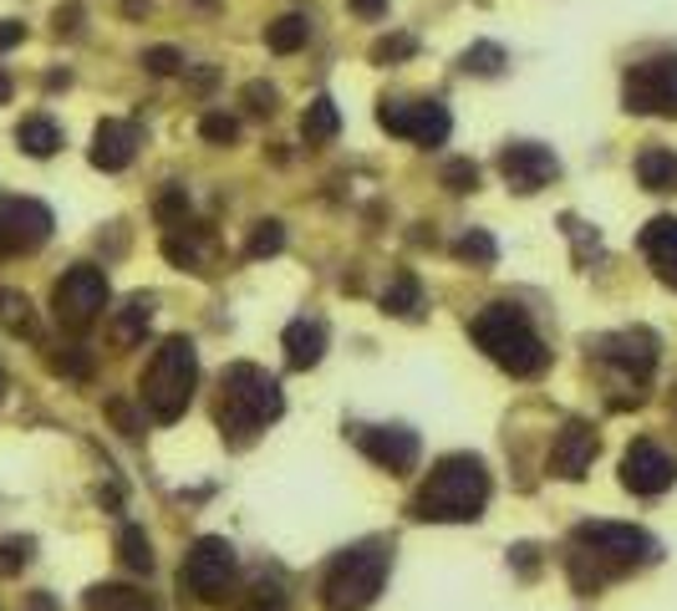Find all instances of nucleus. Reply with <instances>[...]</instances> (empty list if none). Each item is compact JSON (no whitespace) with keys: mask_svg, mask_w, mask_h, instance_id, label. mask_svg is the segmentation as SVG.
Listing matches in <instances>:
<instances>
[{"mask_svg":"<svg viewBox=\"0 0 677 611\" xmlns=\"http://www.w3.org/2000/svg\"><path fill=\"white\" fill-rule=\"evenodd\" d=\"M159 220L168 224V230H178V224H189V195H184V189H163L159 195Z\"/></svg>","mask_w":677,"mask_h":611,"instance_id":"nucleus-40","label":"nucleus"},{"mask_svg":"<svg viewBox=\"0 0 677 611\" xmlns=\"http://www.w3.org/2000/svg\"><path fill=\"white\" fill-rule=\"evenodd\" d=\"M26 42V21H0V51H15Z\"/></svg>","mask_w":677,"mask_h":611,"instance_id":"nucleus-43","label":"nucleus"},{"mask_svg":"<svg viewBox=\"0 0 677 611\" xmlns=\"http://www.w3.org/2000/svg\"><path fill=\"white\" fill-rule=\"evenodd\" d=\"M184 230H189V224H178V230H168V235H163V255H168L178 270H205V255H199V245H194Z\"/></svg>","mask_w":677,"mask_h":611,"instance_id":"nucleus-32","label":"nucleus"},{"mask_svg":"<svg viewBox=\"0 0 677 611\" xmlns=\"http://www.w3.org/2000/svg\"><path fill=\"white\" fill-rule=\"evenodd\" d=\"M464 72H474V77H500L504 72V46H494V42L469 46V51H464Z\"/></svg>","mask_w":677,"mask_h":611,"instance_id":"nucleus-34","label":"nucleus"},{"mask_svg":"<svg viewBox=\"0 0 677 611\" xmlns=\"http://www.w3.org/2000/svg\"><path fill=\"white\" fill-rule=\"evenodd\" d=\"M240 103H245L250 118H270L280 107V92L270 87V82H245V87H240Z\"/></svg>","mask_w":677,"mask_h":611,"instance_id":"nucleus-39","label":"nucleus"},{"mask_svg":"<svg viewBox=\"0 0 677 611\" xmlns=\"http://www.w3.org/2000/svg\"><path fill=\"white\" fill-rule=\"evenodd\" d=\"M87 158H92V168H103V174H122V168L138 158V122L103 118L97 133H92Z\"/></svg>","mask_w":677,"mask_h":611,"instance_id":"nucleus-17","label":"nucleus"},{"mask_svg":"<svg viewBox=\"0 0 677 611\" xmlns=\"http://www.w3.org/2000/svg\"><path fill=\"white\" fill-rule=\"evenodd\" d=\"M240 611H291V597H285V586H280V581L260 576V581L240 597Z\"/></svg>","mask_w":677,"mask_h":611,"instance_id":"nucleus-30","label":"nucleus"},{"mask_svg":"<svg viewBox=\"0 0 677 611\" xmlns=\"http://www.w3.org/2000/svg\"><path fill=\"white\" fill-rule=\"evenodd\" d=\"M535 561H540L535 545H515V551H510V566H520V571H535Z\"/></svg>","mask_w":677,"mask_h":611,"instance_id":"nucleus-46","label":"nucleus"},{"mask_svg":"<svg viewBox=\"0 0 677 611\" xmlns=\"http://www.w3.org/2000/svg\"><path fill=\"white\" fill-rule=\"evenodd\" d=\"M148 321H153V296H133L118 312V327H113V331H118L122 346H133V342H143V337H148Z\"/></svg>","mask_w":677,"mask_h":611,"instance_id":"nucleus-28","label":"nucleus"},{"mask_svg":"<svg viewBox=\"0 0 677 611\" xmlns=\"http://www.w3.org/2000/svg\"><path fill=\"white\" fill-rule=\"evenodd\" d=\"M352 5V15H362V21H383L387 15V0H347Z\"/></svg>","mask_w":677,"mask_h":611,"instance_id":"nucleus-44","label":"nucleus"},{"mask_svg":"<svg viewBox=\"0 0 677 611\" xmlns=\"http://www.w3.org/2000/svg\"><path fill=\"white\" fill-rule=\"evenodd\" d=\"M285 413V392L280 383L266 373V367H255V362H235V367H224V388H220V423L224 444L230 448H245L255 444L260 433Z\"/></svg>","mask_w":677,"mask_h":611,"instance_id":"nucleus-3","label":"nucleus"},{"mask_svg":"<svg viewBox=\"0 0 677 611\" xmlns=\"http://www.w3.org/2000/svg\"><path fill=\"white\" fill-rule=\"evenodd\" d=\"M0 398H5V377H0Z\"/></svg>","mask_w":677,"mask_h":611,"instance_id":"nucleus-49","label":"nucleus"},{"mask_svg":"<svg viewBox=\"0 0 677 611\" xmlns=\"http://www.w3.org/2000/svg\"><path fill=\"white\" fill-rule=\"evenodd\" d=\"M383 312L387 316H402V321H418L423 316V285H418V275H408L402 270L398 281L383 291Z\"/></svg>","mask_w":677,"mask_h":611,"instance_id":"nucleus-23","label":"nucleus"},{"mask_svg":"<svg viewBox=\"0 0 677 611\" xmlns=\"http://www.w3.org/2000/svg\"><path fill=\"white\" fill-rule=\"evenodd\" d=\"M199 138L214 143V149H230L240 138V118H230V113H205V118H199Z\"/></svg>","mask_w":677,"mask_h":611,"instance_id":"nucleus-37","label":"nucleus"},{"mask_svg":"<svg viewBox=\"0 0 677 611\" xmlns=\"http://www.w3.org/2000/svg\"><path fill=\"white\" fill-rule=\"evenodd\" d=\"M474 346L485 352L494 367H504L510 377H540L550 367V346L540 342V331L515 301H489L485 312L474 316L469 327Z\"/></svg>","mask_w":677,"mask_h":611,"instance_id":"nucleus-4","label":"nucleus"},{"mask_svg":"<svg viewBox=\"0 0 677 611\" xmlns=\"http://www.w3.org/2000/svg\"><path fill=\"white\" fill-rule=\"evenodd\" d=\"M387 566H393V555H387L383 540H357L352 551L331 555V566H326V576H322V607L326 611H367L372 601L383 597Z\"/></svg>","mask_w":677,"mask_h":611,"instance_id":"nucleus-6","label":"nucleus"},{"mask_svg":"<svg viewBox=\"0 0 677 611\" xmlns=\"http://www.w3.org/2000/svg\"><path fill=\"white\" fill-rule=\"evenodd\" d=\"M285 250V224L280 220H260L250 230V239H245V255L250 260H270V255H280Z\"/></svg>","mask_w":677,"mask_h":611,"instance_id":"nucleus-31","label":"nucleus"},{"mask_svg":"<svg viewBox=\"0 0 677 611\" xmlns=\"http://www.w3.org/2000/svg\"><path fill=\"white\" fill-rule=\"evenodd\" d=\"M118 561L128 571H138V576H148V571H153V545H148L143 525H122V530H118Z\"/></svg>","mask_w":677,"mask_h":611,"instance_id":"nucleus-27","label":"nucleus"},{"mask_svg":"<svg viewBox=\"0 0 677 611\" xmlns=\"http://www.w3.org/2000/svg\"><path fill=\"white\" fill-rule=\"evenodd\" d=\"M617 474H621V490L647 500V494H667L677 484V459L663 444H652V438H632Z\"/></svg>","mask_w":677,"mask_h":611,"instance_id":"nucleus-14","label":"nucleus"},{"mask_svg":"<svg viewBox=\"0 0 677 611\" xmlns=\"http://www.w3.org/2000/svg\"><path fill=\"white\" fill-rule=\"evenodd\" d=\"M637 245H642V260L652 266V275H657L667 291H677V214L647 220L642 235H637Z\"/></svg>","mask_w":677,"mask_h":611,"instance_id":"nucleus-18","label":"nucleus"},{"mask_svg":"<svg viewBox=\"0 0 677 611\" xmlns=\"http://www.w3.org/2000/svg\"><path fill=\"white\" fill-rule=\"evenodd\" d=\"M637 184L652 195H673L677 189V153L673 149H642L637 153Z\"/></svg>","mask_w":677,"mask_h":611,"instance_id":"nucleus-20","label":"nucleus"},{"mask_svg":"<svg viewBox=\"0 0 677 611\" xmlns=\"http://www.w3.org/2000/svg\"><path fill=\"white\" fill-rule=\"evenodd\" d=\"M341 133V113H337V103L331 97H311V107L301 113V138L306 143H331V138Z\"/></svg>","mask_w":677,"mask_h":611,"instance_id":"nucleus-22","label":"nucleus"},{"mask_svg":"<svg viewBox=\"0 0 677 611\" xmlns=\"http://www.w3.org/2000/svg\"><path fill=\"white\" fill-rule=\"evenodd\" d=\"M311 36V21L306 15H276L266 26V46L270 51H280V57H291V51H301Z\"/></svg>","mask_w":677,"mask_h":611,"instance_id":"nucleus-25","label":"nucleus"},{"mask_svg":"<svg viewBox=\"0 0 677 611\" xmlns=\"http://www.w3.org/2000/svg\"><path fill=\"white\" fill-rule=\"evenodd\" d=\"M107 275L97 266H72L67 275H57V285H51V316H57L61 331H72V337H82V331H92L97 321H103L107 312Z\"/></svg>","mask_w":677,"mask_h":611,"instance_id":"nucleus-9","label":"nucleus"},{"mask_svg":"<svg viewBox=\"0 0 677 611\" xmlns=\"http://www.w3.org/2000/svg\"><path fill=\"white\" fill-rule=\"evenodd\" d=\"M412 51H418V42H412L408 31H393V36H383V42H372V61H377V67H398V61H408Z\"/></svg>","mask_w":677,"mask_h":611,"instance_id":"nucleus-35","label":"nucleus"},{"mask_svg":"<svg viewBox=\"0 0 677 611\" xmlns=\"http://www.w3.org/2000/svg\"><path fill=\"white\" fill-rule=\"evenodd\" d=\"M0 327L11 331V337H36V312H31V301L11 285H0Z\"/></svg>","mask_w":677,"mask_h":611,"instance_id":"nucleus-26","label":"nucleus"},{"mask_svg":"<svg viewBox=\"0 0 677 611\" xmlns=\"http://www.w3.org/2000/svg\"><path fill=\"white\" fill-rule=\"evenodd\" d=\"M26 611H61V607H57V597H51V591H31Z\"/></svg>","mask_w":677,"mask_h":611,"instance_id":"nucleus-47","label":"nucleus"},{"mask_svg":"<svg viewBox=\"0 0 677 611\" xmlns=\"http://www.w3.org/2000/svg\"><path fill=\"white\" fill-rule=\"evenodd\" d=\"M31 551H36V545H31L26 536H5V540H0V581L21 576V571H26V561H31Z\"/></svg>","mask_w":677,"mask_h":611,"instance_id":"nucleus-36","label":"nucleus"},{"mask_svg":"<svg viewBox=\"0 0 677 611\" xmlns=\"http://www.w3.org/2000/svg\"><path fill=\"white\" fill-rule=\"evenodd\" d=\"M596 448H602V433L591 428L586 418H571V423L556 433V444H550V474L586 479V469L596 463Z\"/></svg>","mask_w":677,"mask_h":611,"instance_id":"nucleus-16","label":"nucleus"},{"mask_svg":"<svg viewBox=\"0 0 677 611\" xmlns=\"http://www.w3.org/2000/svg\"><path fill=\"white\" fill-rule=\"evenodd\" d=\"M194 388H199V352H194L189 337H168V342L153 346L143 377H138V392H143V408L153 423H178L194 403Z\"/></svg>","mask_w":677,"mask_h":611,"instance_id":"nucleus-5","label":"nucleus"},{"mask_svg":"<svg viewBox=\"0 0 677 611\" xmlns=\"http://www.w3.org/2000/svg\"><path fill=\"white\" fill-rule=\"evenodd\" d=\"M235 571H240V555L235 545L224 536H199L184 555V566H178V581L189 591L194 601H205V607H224V601L235 597Z\"/></svg>","mask_w":677,"mask_h":611,"instance_id":"nucleus-7","label":"nucleus"},{"mask_svg":"<svg viewBox=\"0 0 677 611\" xmlns=\"http://www.w3.org/2000/svg\"><path fill=\"white\" fill-rule=\"evenodd\" d=\"M500 174L515 195H540L545 184L560 179V158L545 143H504L500 149Z\"/></svg>","mask_w":677,"mask_h":611,"instance_id":"nucleus-15","label":"nucleus"},{"mask_svg":"<svg viewBox=\"0 0 677 611\" xmlns=\"http://www.w3.org/2000/svg\"><path fill=\"white\" fill-rule=\"evenodd\" d=\"M11 92H15V82H11V72H5V67H0V107L11 103Z\"/></svg>","mask_w":677,"mask_h":611,"instance_id":"nucleus-48","label":"nucleus"},{"mask_svg":"<svg viewBox=\"0 0 677 611\" xmlns=\"http://www.w3.org/2000/svg\"><path fill=\"white\" fill-rule=\"evenodd\" d=\"M663 561V545L657 536H647L642 525L627 520H581L571 530V555H565V571L581 597H596L606 581L617 576H632L642 566H657Z\"/></svg>","mask_w":677,"mask_h":611,"instance_id":"nucleus-1","label":"nucleus"},{"mask_svg":"<svg viewBox=\"0 0 677 611\" xmlns=\"http://www.w3.org/2000/svg\"><path fill=\"white\" fill-rule=\"evenodd\" d=\"M57 220L42 199H21V195H0V260H15V255L42 250L51 239Z\"/></svg>","mask_w":677,"mask_h":611,"instance_id":"nucleus-12","label":"nucleus"},{"mask_svg":"<svg viewBox=\"0 0 677 611\" xmlns=\"http://www.w3.org/2000/svg\"><path fill=\"white\" fill-rule=\"evenodd\" d=\"M347 438H352L377 469H387V474L418 469V454H423V438L412 428H402V423H357V428H347Z\"/></svg>","mask_w":677,"mask_h":611,"instance_id":"nucleus-13","label":"nucleus"},{"mask_svg":"<svg viewBox=\"0 0 677 611\" xmlns=\"http://www.w3.org/2000/svg\"><path fill=\"white\" fill-rule=\"evenodd\" d=\"M489 505V469L479 454H448L428 469V479L412 494V520L428 525H469Z\"/></svg>","mask_w":677,"mask_h":611,"instance_id":"nucleus-2","label":"nucleus"},{"mask_svg":"<svg viewBox=\"0 0 677 611\" xmlns=\"http://www.w3.org/2000/svg\"><path fill=\"white\" fill-rule=\"evenodd\" d=\"M621 107L637 118H677V51L637 61L621 77Z\"/></svg>","mask_w":677,"mask_h":611,"instance_id":"nucleus-10","label":"nucleus"},{"mask_svg":"<svg viewBox=\"0 0 677 611\" xmlns=\"http://www.w3.org/2000/svg\"><path fill=\"white\" fill-rule=\"evenodd\" d=\"M107 418H113V428H118L122 438H138V433H143V418H138V408H128L122 398H113V403H107Z\"/></svg>","mask_w":677,"mask_h":611,"instance_id":"nucleus-42","label":"nucleus"},{"mask_svg":"<svg viewBox=\"0 0 677 611\" xmlns=\"http://www.w3.org/2000/svg\"><path fill=\"white\" fill-rule=\"evenodd\" d=\"M280 346H285V367H291V373H311V367L326 357V327L311 321V316H301V321L285 327Z\"/></svg>","mask_w":677,"mask_h":611,"instance_id":"nucleus-19","label":"nucleus"},{"mask_svg":"<svg viewBox=\"0 0 677 611\" xmlns=\"http://www.w3.org/2000/svg\"><path fill=\"white\" fill-rule=\"evenodd\" d=\"M82 607H87V611H159L148 591H138V586H122V581L92 586Z\"/></svg>","mask_w":677,"mask_h":611,"instance_id":"nucleus-21","label":"nucleus"},{"mask_svg":"<svg viewBox=\"0 0 677 611\" xmlns=\"http://www.w3.org/2000/svg\"><path fill=\"white\" fill-rule=\"evenodd\" d=\"M77 21H82V5H61L57 11V36H72Z\"/></svg>","mask_w":677,"mask_h":611,"instance_id":"nucleus-45","label":"nucleus"},{"mask_svg":"<svg viewBox=\"0 0 677 611\" xmlns=\"http://www.w3.org/2000/svg\"><path fill=\"white\" fill-rule=\"evenodd\" d=\"M377 128L393 138H408L418 149H439L454 118H448V107L439 97H383L377 103Z\"/></svg>","mask_w":677,"mask_h":611,"instance_id":"nucleus-11","label":"nucleus"},{"mask_svg":"<svg viewBox=\"0 0 677 611\" xmlns=\"http://www.w3.org/2000/svg\"><path fill=\"white\" fill-rule=\"evenodd\" d=\"M454 260L458 266H494V260H500V245H494V235H485V230H469V235L454 239Z\"/></svg>","mask_w":677,"mask_h":611,"instance_id":"nucleus-29","label":"nucleus"},{"mask_svg":"<svg viewBox=\"0 0 677 611\" xmlns=\"http://www.w3.org/2000/svg\"><path fill=\"white\" fill-rule=\"evenodd\" d=\"M143 67L153 77H178L184 57H178V46H148V51H143Z\"/></svg>","mask_w":677,"mask_h":611,"instance_id":"nucleus-41","label":"nucleus"},{"mask_svg":"<svg viewBox=\"0 0 677 611\" xmlns=\"http://www.w3.org/2000/svg\"><path fill=\"white\" fill-rule=\"evenodd\" d=\"M443 189L448 195H474L479 189V164L474 158H448L443 164Z\"/></svg>","mask_w":677,"mask_h":611,"instance_id":"nucleus-38","label":"nucleus"},{"mask_svg":"<svg viewBox=\"0 0 677 611\" xmlns=\"http://www.w3.org/2000/svg\"><path fill=\"white\" fill-rule=\"evenodd\" d=\"M46 367L61 377H72V383H87L92 377V357L82 346H61V352H46Z\"/></svg>","mask_w":677,"mask_h":611,"instance_id":"nucleus-33","label":"nucleus"},{"mask_svg":"<svg viewBox=\"0 0 677 611\" xmlns=\"http://www.w3.org/2000/svg\"><path fill=\"white\" fill-rule=\"evenodd\" d=\"M15 143H21V153H31V158H51V153H61V128L51 118H26L15 128Z\"/></svg>","mask_w":677,"mask_h":611,"instance_id":"nucleus-24","label":"nucleus"},{"mask_svg":"<svg viewBox=\"0 0 677 611\" xmlns=\"http://www.w3.org/2000/svg\"><path fill=\"white\" fill-rule=\"evenodd\" d=\"M591 357L611 367L621 377V388H632V403L647 398V383L657 373V337L647 327H621V331H606L591 342Z\"/></svg>","mask_w":677,"mask_h":611,"instance_id":"nucleus-8","label":"nucleus"}]
</instances>
